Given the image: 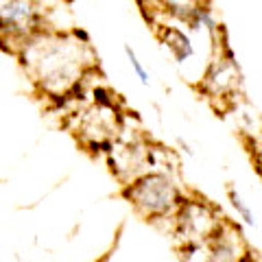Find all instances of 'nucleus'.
Listing matches in <instances>:
<instances>
[{
    "label": "nucleus",
    "mask_w": 262,
    "mask_h": 262,
    "mask_svg": "<svg viewBox=\"0 0 262 262\" xmlns=\"http://www.w3.org/2000/svg\"><path fill=\"white\" fill-rule=\"evenodd\" d=\"M245 262H258V260H256V256H253V251L249 253V256H247V260H245Z\"/></svg>",
    "instance_id": "4468645a"
},
{
    "label": "nucleus",
    "mask_w": 262,
    "mask_h": 262,
    "mask_svg": "<svg viewBox=\"0 0 262 262\" xmlns=\"http://www.w3.org/2000/svg\"><path fill=\"white\" fill-rule=\"evenodd\" d=\"M182 262H210V247L208 243H186L179 245Z\"/></svg>",
    "instance_id": "9b49d317"
},
{
    "label": "nucleus",
    "mask_w": 262,
    "mask_h": 262,
    "mask_svg": "<svg viewBox=\"0 0 262 262\" xmlns=\"http://www.w3.org/2000/svg\"><path fill=\"white\" fill-rule=\"evenodd\" d=\"M39 31V13L31 3H9L0 7V37L20 39L24 44Z\"/></svg>",
    "instance_id": "0eeeda50"
},
{
    "label": "nucleus",
    "mask_w": 262,
    "mask_h": 262,
    "mask_svg": "<svg viewBox=\"0 0 262 262\" xmlns=\"http://www.w3.org/2000/svg\"><path fill=\"white\" fill-rule=\"evenodd\" d=\"M149 164H153L158 170H153V173H162L173 179V175H177L179 170V160L177 155L166 149V146H149Z\"/></svg>",
    "instance_id": "9d476101"
},
{
    "label": "nucleus",
    "mask_w": 262,
    "mask_h": 262,
    "mask_svg": "<svg viewBox=\"0 0 262 262\" xmlns=\"http://www.w3.org/2000/svg\"><path fill=\"white\" fill-rule=\"evenodd\" d=\"M225 219L216 206L203 196H184L182 206L175 214V232L179 245L186 243H210L219 234Z\"/></svg>",
    "instance_id": "7ed1b4c3"
},
{
    "label": "nucleus",
    "mask_w": 262,
    "mask_h": 262,
    "mask_svg": "<svg viewBox=\"0 0 262 262\" xmlns=\"http://www.w3.org/2000/svg\"><path fill=\"white\" fill-rule=\"evenodd\" d=\"M227 194H229V201H232V206H234V210L238 212V214L243 216V221L245 223H249V225H253V214H251V210L245 206V201L241 199V194L234 190V186H227Z\"/></svg>",
    "instance_id": "f8f14e48"
},
{
    "label": "nucleus",
    "mask_w": 262,
    "mask_h": 262,
    "mask_svg": "<svg viewBox=\"0 0 262 262\" xmlns=\"http://www.w3.org/2000/svg\"><path fill=\"white\" fill-rule=\"evenodd\" d=\"M127 55H129V59H131V63H134V68H136V72L138 75H140V81L142 83H146V81H149V77H146V72H144V68L140 66V61L136 59V55H134V51H131V48L127 46Z\"/></svg>",
    "instance_id": "ddd939ff"
},
{
    "label": "nucleus",
    "mask_w": 262,
    "mask_h": 262,
    "mask_svg": "<svg viewBox=\"0 0 262 262\" xmlns=\"http://www.w3.org/2000/svg\"><path fill=\"white\" fill-rule=\"evenodd\" d=\"M122 129V118L114 105H94L85 110L79 118V136L88 146L110 151L114 140H118Z\"/></svg>",
    "instance_id": "39448f33"
},
{
    "label": "nucleus",
    "mask_w": 262,
    "mask_h": 262,
    "mask_svg": "<svg viewBox=\"0 0 262 262\" xmlns=\"http://www.w3.org/2000/svg\"><path fill=\"white\" fill-rule=\"evenodd\" d=\"M210 247V262H245L251 253L247 241L238 225L225 219L219 234L208 243Z\"/></svg>",
    "instance_id": "6e6552de"
},
{
    "label": "nucleus",
    "mask_w": 262,
    "mask_h": 262,
    "mask_svg": "<svg viewBox=\"0 0 262 262\" xmlns=\"http://www.w3.org/2000/svg\"><path fill=\"white\" fill-rule=\"evenodd\" d=\"M81 44L39 31L20 48V61L33 72L39 88L51 96H68L83 75Z\"/></svg>",
    "instance_id": "f257e3e1"
},
{
    "label": "nucleus",
    "mask_w": 262,
    "mask_h": 262,
    "mask_svg": "<svg viewBox=\"0 0 262 262\" xmlns=\"http://www.w3.org/2000/svg\"><path fill=\"white\" fill-rule=\"evenodd\" d=\"M241 85H243V77L229 48H225L223 53H219L210 61L206 75H203L199 83L201 92L208 98H212V101H229V103L241 92Z\"/></svg>",
    "instance_id": "20e7f679"
},
{
    "label": "nucleus",
    "mask_w": 262,
    "mask_h": 262,
    "mask_svg": "<svg viewBox=\"0 0 262 262\" xmlns=\"http://www.w3.org/2000/svg\"><path fill=\"white\" fill-rule=\"evenodd\" d=\"M107 155L112 173L127 184L144 175V166H149V144L134 142L127 140V138L114 140Z\"/></svg>",
    "instance_id": "423d86ee"
},
{
    "label": "nucleus",
    "mask_w": 262,
    "mask_h": 262,
    "mask_svg": "<svg viewBox=\"0 0 262 262\" xmlns=\"http://www.w3.org/2000/svg\"><path fill=\"white\" fill-rule=\"evenodd\" d=\"M155 33H158L160 42L166 46V51L173 55L177 61H184L192 55V44L182 29L168 27V24H155Z\"/></svg>",
    "instance_id": "1a4fd4ad"
},
{
    "label": "nucleus",
    "mask_w": 262,
    "mask_h": 262,
    "mask_svg": "<svg viewBox=\"0 0 262 262\" xmlns=\"http://www.w3.org/2000/svg\"><path fill=\"white\" fill-rule=\"evenodd\" d=\"M125 199L131 201L144 219L158 221V219H175L179 206L184 201V192L170 177L162 173H144L134 179L122 190Z\"/></svg>",
    "instance_id": "f03ea898"
}]
</instances>
